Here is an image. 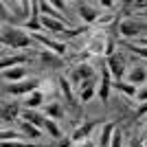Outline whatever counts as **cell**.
Segmentation results:
<instances>
[{
  "mask_svg": "<svg viewBox=\"0 0 147 147\" xmlns=\"http://www.w3.org/2000/svg\"><path fill=\"white\" fill-rule=\"evenodd\" d=\"M2 44H9L11 49H26V46H33V37L26 35V31L5 26L2 29Z\"/></svg>",
  "mask_w": 147,
  "mask_h": 147,
  "instance_id": "6da1fadb",
  "label": "cell"
},
{
  "mask_svg": "<svg viewBox=\"0 0 147 147\" xmlns=\"http://www.w3.org/2000/svg\"><path fill=\"white\" fill-rule=\"evenodd\" d=\"M40 88V79H29V81H16V84H7L5 92L13 94V97H20V94H26V92H35Z\"/></svg>",
  "mask_w": 147,
  "mask_h": 147,
  "instance_id": "7a4b0ae2",
  "label": "cell"
},
{
  "mask_svg": "<svg viewBox=\"0 0 147 147\" xmlns=\"http://www.w3.org/2000/svg\"><path fill=\"white\" fill-rule=\"evenodd\" d=\"M92 77H94V68H92L90 64H79L73 73L68 75V81H70V84H75V86H79L81 81L92 79Z\"/></svg>",
  "mask_w": 147,
  "mask_h": 147,
  "instance_id": "3957f363",
  "label": "cell"
},
{
  "mask_svg": "<svg viewBox=\"0 0 147 147\" xmlns=\"http://www.w3.org/2000/svg\"><path fill=\"white\" fill-rule=\"evenodd\" d=\"M110 68H108V64H101V88H99V99H101V103L108 105V101H110Z\"/></svg>",
  "mask_w": 147,
  "mask_h": 147,
  "instance_id": "277c9868",
  "label": "cell"
},
{
  "mask_svg": "<svg viewBox=\"0 0 147 147\" xmlns=\"http://www.w3.org/2000/svg\"><path fill=\"white\" fill-rule=\"evenodd\" d=\"M59 88H61V92H64V101H66V105L70 108V110H75V112H79V114H81V105H79V101H77L75 94H73V88H70L68 77H61V79H59Z\"/></svg>",
  "mask_w": 147,
  "mask_h": 147,
  "instance_id": "5b68a950",
  "label": "cell"
},
{
  "mask_svg": "<svg viewBox=\"0 0 147 147\" xmlns=\"http://www.w3.org/2000/svg\"><path fill=\"white\" fill-rule=\"evenodd\" d=\"M105 64H108V68H110V75L114 77L117 81L123 79V70H125V61H123V57L119 55V53H112L110 57H105Z\"/></svg>",
  "mask_w": 147,
  "mask_h": 147,
  "instance_id": "8992f818",
  "label": "cell"
},
{
  "mask_svg": "<svg viewBox=\"0 0 147 147\" xmlns=\"http://www.w3.org/2000/svg\"><path fill=\"white\" fill-rule=\"evenodd\" d=\"M31 18L26 20V31H33V33H37L40 29H44L42 26V20H40V16H42V11H40V2H31Z\"/></svg>",
  "mask_w": 147,
  "mask_h": 147,
  "instance_id": "52a82bcc",
  "label": "cell"
},
{
  "mask_svg": "<svg viewBox=\"0 0 147 147\" xmlns=\"http://www.w3.org/2000/svg\"><path fill=\"white\" fill-rule=\"evenodd\" d=\"M97 127V121H86L81 127H77L70 134V138H73V143H84V141H88V136H90V132Z\"/></svg>",
  "mask_w": 147,
  "mask_h": 147,
  "instance_id": "ba28073f",
  "label": "cell"
},
{
  "mask_svg": "<svg viewBox=\"0 0 147 147\" xmlns=\"http://www.w3.org/2000/svg\"><path fill=\"white\" fill-rule=\"evenodd\" d=\"M33 40H37V42H42V44H46L53 53H57V55H64L66 53V44H59V42H53V40H49V37H44L42 33H33Z\"/></svg>",
  "mask_w": 147,
  "mask_h": 147,
  "instance_id": "9c48e42d",
  "label": "cell"
},
{
  "mask_svg": "<svg viewBox=\"0 0 147 147\" xmlns=\"http://www.w3.org/2000/svg\"><path fill=\"white\" fill-rule=\"evenodd\" d=\"M77 11H79V16L86 22H94V20H99V9H92L90 5H86V2H77Z\"/></svg>",
  "mask_w": 147,
  "mask_h": 147,
  "instance_id": "30bf717a",
  "label": "cell"
},
{
  "mask_svg": "<svg viewBox=\"0 0 147 147\" xmlns=\"http://www.w3.org/2000/svg\"><path fill=\"white\" fill-rule=\"evenodd\" d=\"M145 79H147V70L143 66H136L127 73V84H132V86H138V84H143Z\"/></svg>",
  "mask_w": 147,
  "mask_h": 147,
  "instance_id": "8fae6325",
  "label": "cell"
},
{
  "mask_svg": "<svg viewBox=\"0 0 147 147\" xmlns=\"http://www.w3.org/2000/svg\"><path fill=\"white\" fill-rule=\"evenodd\" d=\"M18 112H20V105L16 103V101H11V103H2V121H9L13 123L16 121V117H18Z\"/></svg>",
  "mask_w": 147,
  "mask_h": 147,
  "instance_id": "7c38bea8",
  "label": "cell"
},
{
  "mask_svg": "<svg viewBox=\"0 0 147 147\" xmlns=\"http://www.w3.org/2000/svg\"><path fill=\"white\" fill-rule=\"evenodd\" d=\"M143 29H145L143 24L127 20V22H123V24H121V29H119V31H121V35H125V37H134V35H138Z\"/></svg>",
  "mask_w": 147,
  "mask_h": 147,
  "instance_id": "4fadbf2b",
  "label": "cell"
},
{
  "mask_svg": "<svg viewBox=\"0 0 147 147\" xmlns=\"http://www.w3.org/2000/svg\"><path fill=\"white\" fill-rule=\"evenodd\" d=\"M44 114H49V119H53V121L64 119V105H61L59 101H53V103H49L44 108Z\"/></svg>",
  "mask_w": 147,
  "mask_h": 147,
  "instance_id": "5bb4252c",
  "label": "cell"
},
{
  "mask_svg": "<svg viewBox=\"0 0 147 147\" xmlns=\"http://www.w3.org/2000/svg\"><path fill=\"white\" fill-rule=\"evenodd\" d=\"M22 119L33 123L35 127H44V123H46V117H44V114H37L35 110H24L22 112Z\"/></svg>",
  "mask_w": 147,
  "mask_h": 147,
  "instance_id": "9a60e30c",
  "label": "cell"
},
{
  "mask_svg": "<svg viewBox=\"0 0 147 147\" xmlns=\"http://www.w3.org/2000/svg\"><path fill=\"white\" fill-rule=\"evenodd\" d=\"M26 75V68L24 66H18V68H9V70H2V77L9 79V84H16L18 79H22Z\"/></svg>",
  "mask_w": 147,
  "mask_h": 147,
  "instance_id": "2e32d148",
  "label": "cell"
},
{
  "mask_svg": "<svg viewBox=\"0 0 147 147\" xmlns=\"http://www.w3.org/2000/svg\"><path fill=\"white\" fill-rule=\"evenodd\" d=\"M114 123L108 121L103 125V132H101V141H99V147H110V141H112V134H114Z\"/></svg>",
  "mask_w": 147,
  "mask_h": 147,
  "instance_id": "e0dca14e",
  "label": "cell"
},
{
  "mask_svg": "<svg viewBox=\"0 0 147 147\" xmlns=\"http://www.w3.org/2000/svg\"><path fill=\"white\" fill-rule=\"evenodd\" d=\"M20 129H22L29 138H33V141H40V138H42L40 127H35V125H33V123H29V121H22V123H20Z\"/></svg>",
  "mask_w": 147,
  "mask_h": 147,
  "instance_id": "ac0fdd59",
  "label": "cell"
},
{
  "mask_svg": "<svg viewBox=\"0 0 147 147\" xmlns=\"http://www.w3.org/2000/svg\"><path fill=\"white\" fill-rule=\"evenodd\" d=\"M42 103H44V94L40 90H35V92H31L29 99L24 101V110H35L37 105H42Z\"/></svg>",
  "mask_w": 147,
  "mask_h": 147,
  "instance_id": "d6986e66",
  "label": "cell"
},
{
  "mask_svg": "<svg viewBox=\"0 0 147 147\" xmlns=\"http://www.w3.org/2000/svg\"><path fill=\"white\" fill-rule=\"evenodd\" d=\"M42 61L46 68H61L64 66V61L55 55V53H42Z\"/></svg>",
  "mask_w": 147,
  "mask_h": 147,
  "instance_id": "ffe728a7",
  "label": "cell"
},
{
  "mask_svg": "<svg viewBox=\"0 0 147 147\" xmlns=\"http://www.w3.org/2000/svg\"><path fill=\"white\" fill-rule=\"evenodd\" d=\"M114 90L123 92V94H127V97H136V94H138L136 86H132V84H125V81H114Z\"/></svg>",
  "mask_w": 147,
  "mask_h": 147,
  "instance_id": "44dd1931",
  "label": "cell"
},
{
  "mask_svg": "<svg viewBox=\"0 0 147 147\" xmlns=\"http://www.w3.org/2000/svg\"><path fill=\"white\" fill-rule=\"evenodd\" d=\"M44 129H46V132H49L55 141H61V138H64V136H61V132H59V127H57V123L53 121V119H49V117H46V123H44Z\"/></svg>",
  "mask_w": 147,
  "mask_h": 147,
  "instance_id": "7402d4cb",
  "label": "cell"
},
{
  "mask_svg": "<svg viewBox=\"0 0 147 147\" xmlns=\"http://www.w3.org/2000/svg\"><path fill=\"white\" fill-rule=\"evenodd\" d=\"M123 46L138 57H147V46H138V44H129V42H123Z\"/></svg>",
  "mask_w": 147,
  "mask_h": 147,
  "instance_id": "603a6c76",
  "label": "cell"
},
{
  "mask_svg": "<svg viewBox=\"0 0 147 147\" xmlns=\"http://www.w3.org/2000/svg\"><path fill=\"white\" fill-rule=\"evenodd\" d=\"M20 61H29V59H26V57H5V59L0 61V66H2V70H9L11 66L20 64Z\"/></svg>",
  "mask_w": 147,
  "mask_h": 147,
  "instance_id": "cb8c5ba5",
  "label": "cell"
},
{
  "mask_svg": "<svg viewBox=\"0 0 147 147\" xmlns=\"http://www.w3.org/2000/svg\"><path fill=\"white\" fill-rule=\"evenodd\" d=\"M110 147H123V134H121V129H114L112 141H110Z\"/></svg>",
  "mask_w": 147,
  "mask_h": 147,
  "instance_id": "d4e9b609",
  "label": "cell"
},
{
  "mask_svg": "<svg viewBox=\"0 0 147 147\" xmlns=\"http://www.w3.org/2000/svg\"><path fill=\"white\" fill-rule=\"evenodd\" d=\"M2 147H35L33 143H22V141H2Z\"/></svg>",
  "mask_w": 147,
  "mask_h": 147,
  "instance_id": "484cf974",
  "label": "cell"
},
{
  "mask_svg": "<svg viewBox=\"0 0 147 147\" xmlns=\"http://www.w3.org/2000/svg\"><path fill=\"white\" fill-rule=\"evenodd\" d=\"M94 84H97V79L92 77V79H86V81H81L79 86H77V90L84 92V90H90V88H94Z\"/></svg>",
  "mask_w": 147,
  "mask_h": 147,
  "instance_id": "4316f807",
  "label": "cell"
},
{
  "mask_svg": "<svg viewBox=\"0 0 147 147\" xmlns=\"http://www.w3.org/2000/svg\"><path fill=\"white\" fill-rule=\"evenodd\" d=\"M0 138H2V141H18L20 134L18 132H0Z\"/></svg>",
  "mask_w": 147,
  "mask_h": 147,
  "instance_id": "83f0119b",
  "label": "cell"
},
{
  "mask_svg": "<svg viewBox=\"0 0 147 147\" xmlns=\"http://www.w3.org/2000/svg\"><path fill=\"white\" fill-rule=\"evenodd\" d=\"M79 94H81V103H88V101H92V97H94V88L84 90V92H79Z\"/></svg>",
  "mask_w": 147,
  "mask_h": 147,
  "instance_id": "f1b7e54d",
  "label": "cell"
},
{
  "mask_svg": "<svg viewBox=\"0 0 147 147\" xmlns=\"http://www.w3.org/2000/svg\"><path fill=\"white\" fill-rule=\"evenodd\" d=\"M127 147H145V143L141 141V136L138 134H132V138H129V145Z\"/></svg>",
  "mask_w": 147,
  "mask_h": 147,
  "instance_id": "f546056e",
  "label": "cell"
},
{
  "mask_svg": "<svg viewBox=\"0 0 147 147\" xmlns=\"http://www.w3.org/2000/svg\"><path fill=\"white\" fill-rule=\"evenodd\" d=\"M51 147H73V138H70V136H64L61 141H57L55 145H51Z\"/></svg>",
  "mask_w": 147,
  "mask_h": 147,
  "instance_id": "4dcf8cb0",
  "label": "cell"
},
{
  "mask_svg": "<svg viewBox=\"0 0 147 147\" xmlns=\"http://www.w3.org/2000/svg\"><path fill=\"white\" fill-rule=\"evenodd\" d=\"M147 114V103H143L141 108H138V110H136V117H134V121H138V119H143Z\"/></svg>",
  "mask_w": 147,
  "mask_h": 147,
  "instance_id": "1f68e13d",
  "label": "cell"
},
{
  "mask_svg": "<svg viewBox=\"0 0 147 147\" xmlns=\"http://www.w3.org/2000/svg\"><path fill=\"white\" fill-rule=\"evenodd\" d=\"M136 97L141 99V101H145V103H147V90H141L138 94H136Z\"/></svg>",
  "mask_w": 147,
  "mask_h": 147,
  "instance_id": "d6a6232c",
  "label": "cell"
},
{
  "mask_svg": "<svg viewBox=\"0 0 147 147\" xmlns=\"http://www.w3.org/2000/svg\"><path fill=\"white\" fill-rule=\"evenodd\" d=\"M79 147H94V143H92L90 141V138H88V141H84V143H81V145Z\"/></svg>",
  "mask_w": 147,
  "mask_h": 147,
  "instance_id": "836d02e7",
  "label": "cell"
},
{
  "mask_svg": "<svg viewBox=\"0 0 147 147\" xmlns=\"http://www.w3.org/2000/svg\"><path fill=\"white\" fill-rule=\"evenodd\" d=\"M143 143H145V147H147V136H145V141H143Z\"/></svg>",
  "mask_w": 147,
  "mask_h": 147,
  "instance_id": "e575fe53",
  "label": "cell"
},
{
  "mask_svg": "<svg viewBox=\"0 0 147 147\" xmlns=\"http://www.w3.org/2000/svg\"><path fill=\"white\" fill-rule=\"evenodd\" d=\"M143 44H147V40H143Z\"/></svg>",
  "mask_w": 147,
  "mask_h": 147,
  "instance_id": "d590c367",
  "label": "cell"
},
{
  "mask_svg": "<svg viewBox=\"0 0 147 147\" xmlns=\"http://www.w3.org/2000/svg\"><path fill=\"white\" fill-rule=\"evenodd\" d=\"M145 132H147V125H145Z\"/></svg>",
  "mask_w": 147,
  "mask_h": 147,
  "instance_id": "8d00e7d4",
  "label": "cell"
}]
</instances>
